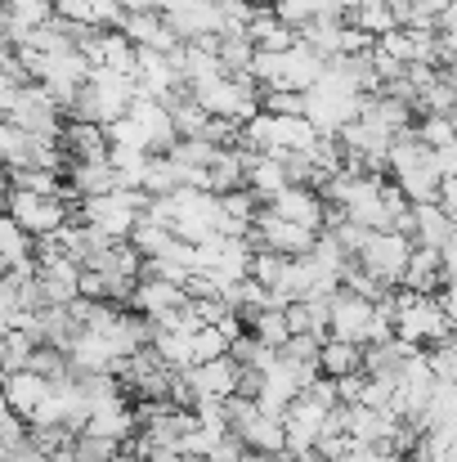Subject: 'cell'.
I'll use <instances>...</instances> for the list:
<instances>
[{"label":"cell","instance_id":"ba28073f","mask_svg":"<svg viewBox=\"0 0 457 462\" xmlns=\"http://www.w3.org/2000/svg\"><path fill=\"white\" fill-rule=\"evenodd\" d=\"M265 207H270L274 216L292 220V225H305V229H318V225H323V198H318V189H309V184H283Z\"/></svg>","mask_w":457,"mask_h":462},{"label":"cell","instance_id":"52a82bcc","mask_svg":"<svg viewBox=\"0 0 457 462\" xmlns=\"http://www.w3.org/2000/svg\"><path fill=\"white\" fill-rule=\"evenodd\" d=\"M184 382L193 386V400H229L238 391V359L220 355V359L193 364V368H184Z\"/></svg>","mask_w":457,"mask_h":462},{"label":"cell","instance_id":"9c48e42d","mask_svg":"<svg viewBox=\"0 0 457 462\" xmlns=\"http://www.w3.org/2000/svg\"><path fill=\"white\" fill-rule=\"evenodd\" d=\"M0 395L9 404V413H18L23 422L32 418V409L50 395V377L32 373V368H14V373H0Z\"/></svg>","mask_w":457,"mask_h":462},{"label":"cell","instance_id":"44dd1931","mask_svg":"<svg viewBox=\"0 0 457 462\" xmlns=\"http://www.w3.org/2000/svg\"><path fill=\"white\" fill-rule=\"evenodd\" d=\"M260 108L279 117H297L305 113V90H260Z\"/></svg>","mask_w":457,"mask_h":462},{"label":"cell","instance_id":"ffe728a7","mask_svg":"<svg viewBox=\"0 0 457 462\" xmlns=\"http://www.w3.org/2000/svg\"><path fill=\"white\" fill-rule=\"evenodd\" d=\"M422 359H426V368H431V377H435V382H453V377H457L453 337H444V341L426 346V350H422Z\"/></svg>","mask_w":457,"mask_h":462},{"label":"cell","instance_id":"d4e9b609","mask_svg":"<svg viewBox=\"0 0 457 462\" xmlns=\"http://www.w3.org/2000/svg\"><path fill=\"white\" fill-rule=\"evenodd\" d=\"M5 23H9V14H5V5H0V36H5Z\"/></svg>","mask_w":457,"mask_h":462},{"label":"cell","instance_id":"6da1fadb","mask_svg":"<svg viewBox=\"0 0 457 462\" xmlns=\"http://www.w3.org/2000/svg\"><path fill=\"white\" fill-rule=\"evenodd\" d=\"M193 99L206 108V117H233V122H247L256 108H260V86L247 77V72H215L197 86H188Z\"/></svg>","mask_w":457,"mask_h":462},{"label":"cell","instance_id":"3957f363","mask_svg":"<svg viewBox=\"0 0 457 462\" xmlns=\"http://www.w3.org/2000/svg\"><path fill=\"white\" fill-rule=\"evenodd\" d=\"M170 202H175V220H170L175 238L202 243L206 234H220V193L179 184V189H170Z\"/></svg>","mask_w":457,"mask_h":462},{"label":"cell","instance_id":"7c38bea8","mask_svg":"<svg viewBox=\"0 0 457 462\" xmlns=\"http://www.w3.org/2000/svg\"><path fill=\"white\" fill-rule=\"evenodd\" d=\"M63 162H90V157H108V131L95 122H63L59 131Z\"/></svg>","mask_w":457,"mask_h":462},{"label":"cell","instance_id":"e0dca14e","mask_svg":"<svg viewBox=\"0 0 457 462\" xmlns=\"http://www.w3.org/2000/svg\"><path fill=\"white\" fill-rule=\"evenodd\" d=\"M23 261H32V238L0 211V270H14Z\"/></svg>","mask_w":457,"mask_h":462},{"label":"cell","instance_id":"277c9868","mask_svg":"<svg viewBox=\"0 0 457 462\" xmlns=\"http://www.w3.org/2000/svg\"><path fill=\"white\" fill-rule=\"evenodd\" d=\"M408 252H413V238H404V234H395V229H368V238H363V247L354 252V261H359L377 283L395 288L399 274H404V265H408Z\"/></svg>","mask_w":457,"mask_h":462},{"label":"cell","instance_id":"603a6c76","mask_svg":"<svg viewBox=\"0 0 457 462\" xmlns=\"http://www.w3.org/2000/svg\"><path fill=\"white\" fill-rule=\"evenodd\" d=\"M238 462H292V458H288V454H251V449H242Z\"/></svg>","mask_w":457,"mask_h":462},{"label":"cell","instance_id":"2e32d148","mask_svg":"<svg viewBox=\"0 0 457 462\" xmlns=\"http://www.w3.org/2000/svg\"><path fill=\"white\" fill-rule=\"evenodd\" d=\"M229 189H242V166L233 149H220L206 166V193H229Z\"/></svg>","mask_w":457,"mask_h":462},{"label":"cell","instance_id":"8992f818","mask_svg":"<svg viewBox=\"0 0 457 462\" xmlns=\"http://www.w3.org/2000/svg\"><path fill=\"white\" fill-rule=\"evenodd\" d=\"M122 36H126L135 50H157V54H170V50L179 45L175 27H170L166 14H157V9H126Z\"/></svg>","mask_w":457,"mask_h":462},{"label":"cell","instance_id":"9a60e30c","mask_svg":"<svg viewBox=\"0 0 457 462\" xmlns=\"http://www.w3.org/2000/svg\"><path fill=\"white\" fill-rule=\"evenodd\" d=\"M251 54H256V45H251L242 32H220V36H215V59H220L224 72H247Z\"/></svg>","mask_w":457,"mask_h":462},{"label":"cell","instance_id":"5b68a950","mask_svg":"<svg viewBox=\"0 0 457 462\" xmlns=\"http://www.w3.org/2000/svg\"><path fill=\"white\" fill-rule=\"evenodd\" d=\"M368 328H372V301H363V297H354L345 288H336L327 297V337L363 346L368 341Z\"/></svg>","mask_w":457,"mask_h":462},{"label":"cell","instance_id":"d6986e66","mask_svg":"<svg viewBox=\"0 0 457 462\" xmlns=\"http://www.w3.org/2000/svg\"><path fill=\"white\" fill-rule=\"evenodd\" d=\"M188 355H193V364H206V359L229 355V341H224V332H220L215 323H202V328L188 332ZM193 364H188V368H193Z\"/></svg>","mask_w":457,"mask_h":462},{"label":"cell","instance_id":"5bb4252c","mask_svg":"<svg viewBox=\"0 0 457 462\" xmlns=\"http://www.w3.org/2000/svg\"><path fill=\"white\" fill-rule=\"evenodd\" d=\"M108 166H113V175H117V189H140V184H144L149 153H144V149H126V144H108Z\"/></svg>","mask_w":457,"mask_h":462},{"label":"cell","instance_id":"cb8c5ba5","mask_svg":"<svg viewBox=\"0 0 457 462\" xmlns=\"http://www.w3.org/2000/svg\"><path fill=\"white\" fill-rule=\"evenodd\" d=\"M5 193H9V166L0 162V198H5Z\"/></svg>","mask_w":457,"mask_h":462},{"label":"cell","instance_id":"8fae6325","mask_svg":"<svg viewBox=\"0 0 457 462\" xmlns=\"http://www.w3.org/2000/svg\"><path fill=\"white\" fill-rule=\"evenodd\" d=\"M188 297H184V288L179 283H170V279H135V288H131V297H126V310H135V314H144V319H161L166 310L184 306Z\"/></svg>","mask_w":457,"mask_h":462},{"label":"cell","instance_id":"30bf717a","mask_svg":"<svg viewBox=\"0 0 457 462\" xmlns=\"http://www.w3.org/2000/svg\"><path fill=\"white\" fill-rule=\"evenodd\" d=\"M408 207H413V243H426V247H440L444 256H453V216L440 202H408Z\"/></svg>","mask_w":457,"mask_h":462},{"label":"cell","instance_id":"4fadbf2b","mask_svg":"<svg viewBox=\"0 0 457 462\" xmlns=\"http://www.w3.org/2000/svg\"><path fill=\"white\" fill-rule=\"evenodd\" d=\"M314 364H318V373L332 377V382H336V377H350V373H363V346H354V341H336V337H323Z\"/></svg>","mask_w":457,"mask_h":462},{"label":"cell","instance_id":"484cf974","mask_svg":"<svg viewBox=\"0 0 457 462\" xmlns=\"http://www.w3.org/2000/svg\"><path fill=\"white\" fill-rule=\"evenodd\" d=\"M0 462H9V445L5 440H0Z\"/></svg>","mask_w":457,"mask_h":462},{"label":"cell","instance_id":"7a4b0ae2","mask_svg":"<svg viewBox=\"0 0 457 462\" xmlns=\"http://www.w3.org/2000/svg\"><path fill=\"white\" fill-rule=\"evenodd\" d=\"M0 211L27 234V238H41V234H54L68 216H72V202L63 198H50V193H27V189H9L0 198Z\"/></svg>","mask_w":457,"mask_h":462},{"label":"cell","instance_id":"7402d4cb","mask_svg":"<svg viewBox=\"0 0 457 462\" xmlns=\"http://www.w3.org/2000/svg\"><path fill=\"white\" fill-rule=\"evenodd\" d=\"M345 462H408V458L390 454L386 445H354V449L345 454Z\"/></svg>","mask_w":457,"mask_h":462},{"label":"cell","instance_id":"ac0fdd59","mask_svg":"<svg viewBox=\"0 0 457 462\" xmlns=\"http://www.w3.org/2000/svg\"><path fill=\"white\" fill-rule=\"evenodd\" d=\"M413 135H417L426 149H444V144H453V113H417Z\"/></svg>","mask_w":457,"mask_h":462}]
</instances>
